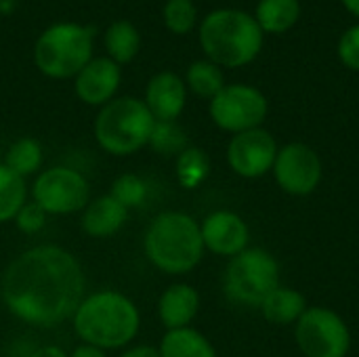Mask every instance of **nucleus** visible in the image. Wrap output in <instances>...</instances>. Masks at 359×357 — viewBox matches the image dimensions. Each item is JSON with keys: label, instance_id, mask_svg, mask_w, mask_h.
<instances>
[{"label": "nucleus", "instance_id": "f257e3e1", "mask_svg": "<svg viewBox=\"0 0 359 357\" xmlns=\"http://www.w3.org/2000/svg\"><path fill=\"white\" fill-rule=\"evenodd\" d=\"M84 295L82 263L59 244H38L19 252L0 276V301L6 311L38 330L72 320Z\"/></svg>", "mask_w": 359, "mask_h": 357}, {"label": "nucleus", "instance_id": "f03ea898", "mask_svg": "<svg viewBox=\"0 0 359 357\" xmlns=\"http://www.w3.org/2000/svg\"><path fill=\"white\" fill-rule=\"evenodd\" d=\"M72 330L80 343L103 351H122L135 343L141 332V309L124 292L103 288L84 295L72 316Z\"/></svg>", "mask_w": 359, "mask_h": 357}, {"label": "nucleus", "instance_id": "7ed1b4c3", "mask_svg": "<svg viewBox=\"0 0 359 357\" xmlns=\"http://www.w3.org/2000/svg\"><path fill=\"white\" fill-rule=\"evenodd\" d=\"M204 252L200 223L181 210L156 215L143 234V255L147 263L166 276H185L194 271Z\"/></svg>", "mask_w": 359, "mask_h": 357}, {"label": "nucleus", "instance_id": "20e7f679", "mask_svg": "<svg viewBox=\"0 0 359 357\" xmlns=\"http://www.w3.org/2000/svg\"><path fill=\"white\" fill-rule=\"evenodd\" d=\"M198 38L208 61L219 67L236 69L259 57L265 34L250 13L240 8H217L198 25Z\"/></svg>", "mask_w": 359, "mask_h": 357}, {"label": "nucleus", "instance_id": "39448f33", "mask_svg": "<svg viewBox=\"0 0 359 357\" xmlns=\"http://www.w3.org/2000/svg\"><path fill=\"white\" fill-rule=\"evenodd\" d=\"M156 118L139 97H116L99 107L93 122L95 143L114 158H128L149 145Z\"/></svg>", "mask_w": 359, "mask_h": 357}, {"label": "nucleus", "instance_id": "423d86ee", "mask_svg": "<svg viewBox=\"0 0 359 357\" xmlns=\"http://www.w3.org/2000/svg\"><path fill=\"white\" fill-rule=\"evenodd\" d=\"M97 29L78 21H57L42 29L34 44V65L50 80H74L95 57Z\"/></svg>", "mask_w": 359, "mask_h": 357}, {"label": "nucleus", "instance_id": "0eeeda50", "mask_svg": "<svg viewBox=\"0 0 359 357\" xmlns=\"http://www.w3.org/2000/svg\"><path fill=\"white\" fill-rule=\"evenodd\" d=\"M280 286V265L265 248H246L236 255L223 278L225 295L240 305L261 307L271 290Z\"/></svg>", "mask_w": 359, "mask_h": 357}, {"label": "nucleus", "instance_id": "6e6552de", "mask_svg": "<svg viewBox=\"0 0 359 357\" xmlns=\"http://www.w3.org/2000/svg\"><path fill=\"white\" fill-rule=\"evenodd\" d=\"M29 198L48 217L78 215L90 202V183L82 170L67 164L42 168L29 187Z\"/></svg>", "mask_w": 359, "mask_h": 357}, {"label": "nucleus", "instance_id": "1a4fd4ad", "mask_svg": "<svg viewBox=\"0 0 359 357\" xmlns=\"http://www.w3.org/2000/svg\"><path fill=\"white\" fill-rule=\"evenodd\" d=\"M267 112V97L250 84H225L208 103L210 120L231 135L261 128Z\"/></svg>", "mask_w": 359, "mask_h": 357}, {"label": "nucleus", "instance_id": "9d476101", "mask_svg": "<svg viewBox=\"0 0 359 357\" xmlns=\"http://www.w3.org/2000/svg\"><path fill=\"white\" fill-rule=\"evenodd\" d=\"M294 337L305 357H347L351 347L345 320L326 307H309L297 322Z\"/></svg>", "mask_w": 359, "mask_h": 357}, {"label": "nucleus", "instance_id": "9b49d317", "mask_svg": "<svg viewBox=\"0 0 359 357\" xmlns=\"http://www.w3.org/2000/svg\"><path fill=\"white\" fill-rule=\"evenodd\" d=\"M271 170L278 185L290 196H309L322 181V160L305 143H288L278 149Z\"/></svg>", "mask_w": 359, "mask_h": 357}, {"label": "nucleus", "instance_id": "f8f14e48", "mask_svg": "<svg viewBox=\"0 0 359 357\" xmlns=\"http://www.w3.org/2000/svg\"><path fill=\"white\" fill-rule=\"evenodd\" d=\"M278 143L265 128H252L231 137L227 145V162L238 177L259 179L273 168Z\"/></svg>", "mask_w": 359, "mask_h": 357}, {"label": "nucleus", "instance_id": "ddd939ff", "mask_svg": "<svg viewBox=\"0 0 359 357\" xmlns=\"http://www.w3.org/2000/svg\"><path fill=\"white\" fill-rule=\"evenodd\" d=\"M122 67L105 55L93 57L74 78L76 97L88 107H103L118 97Z\"/></svg>", "mask_w": 359, "mask_h": 357}, {"label": "nucleus", "instance_id": "4468645a", "mask_svg": "<svg viewBox=\"0 0 359 357\" xmlns=\"http://www.w3.org/2000/svg\"><path fill=\"white\" fill-rule=\"evenodd\" d=\"M204 248L217 257L233 259L248 248L250 229L246 221L231 210H215L200 223Z\"/></svg>", "mask_w": 359, "mask_h": 357}, {"label": "nucleus", "instance_id": "2eb2a0df", "mask_svg": "<svg viewBox=\"0 0 359 357\" xmlns=\"http://www.w3.org/2000/svg\"><path fill=\"white\" fill-rule=\"evenodd\" d=\"M143 103L147 105V109L158 122L179 120V116L187 105L185 80L170 69H162L154 74L145 84Z\"/></svg>", "mask_w": 359, "mask_h": 357}, {"label": "nucleus", "instance_id": "dca6fc26", "mask_svg": "<svg viewBox=\"0 0 359 357\" xmlns=\"http://www.w3.org/2000/svg\"><path fill=\"white\" fill-rule=\"evenodd\" d=\"M130 219V210L124 208L116 198L109 194L90 198L86 208L80 213V227L88 238L107 240L122 231Z\"/></svg>", "mask_w": 359, "mask_h": 357}, {"label": "nucleus", "instance_id": "f3484780", "mask_svg": "<svg viewBox=\"0 0 359 357\" xmlns=\"http://www.w3.org/2000/svg\"><path fill=\"white\" fill-rule=\"evenodd\" d=\"M200 311V292L185 282L170 284L158 299V320L166 330L191 326Z\"/></svg>", "mask_w": 359, "mask_h": 357}, {"label": "nucleus", "instance_id": "a211bd4d", "mask_svg": "<svg viewBox=\"0 0 359 357\" xmlns=\"http://www.w3.org/2000/svg\"><path fill=\"white\" fill-rule=\"evenodd\" d=\"M105 57L116 61L120 67L135 61L141 50V34L139 27L128 19H116L105 27L103 34Z\"/></svg>", "mask_w": 359, "mask_h": 357}, {"label": "nucleus", "instance_id": "6ab92c4d", "mask_svg": "<svg viewBox=\"0 0 359 357\" xmlns=\"http://www.w3.org/2000/svg\"><path fill=\"white\" fill-rule=\"evenodd\" d=\"M307 299L294 290V288H284L278 286L267 295V299L261 303V314L269 324L276 326H288L301 320V316L307 311Z\"/></svg>", "mask_w": 359, "mask_h": 357}, {"label": "nucleus", "instance_id": "aec40b11", "mask_svg": "<svg viewBox=\"0 0 359 357\" xmlns=\"http://www.w3.org/2000/svg\"><path fill=\"white\" fill-rule=\"evenodd\" d=\"M160 357H217V349L206 335L187 326L179 330H166L160 345Z\"/></svg>", "mask_w": 359, "mask_h": 357}, {"label": "nucleus", "instance_id": "412c9836", "mask_svg": "<svg viewBox=\"0 0 359 357\" xmlns=\"http://www.w3.org/2000/svg\"><path fill=\"white\" fill-rule=\"evenodd\" d=\"M263 34H284L292 29L301 17L299 0H259L252 15Z\"/></svg>", "mask_w": 359, "mask_h": 357}, {"label": "nucleus", "instance_id": "4be33fe9", "mask_svg": "<svg viewBox=\"0 0 359 357\" xmlns=\"http://www.w3.org/2000/svg\"><path fill=\"white\" fill-rule=\"evenodd\" d=\"M42 162H44V149H42L40 141L34 137L15 139L8 145L4 160H2V164L6 168H11L13 173H17L23 179L36 177L42 170Z\"/></svg>", "mask_w": 359, "mask_h": 357}, {"label": "nucleus", "instance_id": "5701e85b", "mask_svg": "<svg viewBox=\"0 0 359 357\" xmlns=\"http://www.w3.org/2000/svg\"><path fill=\"white\" fill-rule=\"evenodd\" d=\"M185 86L187 93H194L200 99H212L215 95L221 93V88L225 86V74L223 67H219L217 63L208 61V59H198L194 61L187 72H185Z\"/></svg>", "mask_w": 359, "mask_h": 357}, {"label": "nucleus", "instance_id": "b1692460", "mask_svg": "<svg viewBox=\"0 0 359 357\" xmlns=\"http://www.w3.org/2000/svg\"><path fill=\"white\" fill-rule=\"evenodd\" d=\"M27 179L19 177L0 162V225L15 221L17 213L27 202Z\"/></svg>", "mask_w": 359, "mask_h": 357}, {"label": "nucleus", "instance_id": "393cba45", "mask_svg": "<svg viewBox=\"0 0 359 357\" xmlns=\"http://www.w3.org/2000/svg\"><path fill=\"white\" fill-rule=\"evenodd\" d=\"M175 175L183 189H198L210 175V158L202 147L189 145L175 160Z\"/></svg>", "mask_w": 359, "mask_h": 357}, {"label": "nucleus", "instance_id": "a878e982", "mask_svg": "<svg viewBox=\"0 0 359 357\" xmlns=\"http://www.w3.org/2000/svg\"><path fill=\"white\" fill-rule=\"evenodd\" d=\"M109 196L116 198L124 208H128L133 213V210L145 206V202L149 198V183L137 173H124L114 179V183L109 187Z\"/></svg>", "mask_w": 359, "mask_h": 357}, {"label": "nucleus", "instance_id": "bb28decb", "mask_svg": "<svg viewBox=\"0 0 359 357\" xmlns=\"http://www.w3.org/2000/svg\"><path fill=\"white\" fill-rule=\"evenodd\" d=\"M156 154L160 156H179L183 149H187V133L185 128L172 120V122H158L156 120V126L151 130V137H149V145Z\"/></svg>", "mask_w": 359, "mask_h": 357}, {"label": "nucleus", "instance_id": "cd10ccee", "mask_svg": "<svg viewBox=\"0 0 359 357\" xmlns=\"http://www.w3.org/2000/svg\"><path fill=\"white\" fill-rule=\"evenodd\" d=\"M162 21L168 32L185 36L198 25V6L194 0H166L162 6Z\"/></svg>", "mask_w": 359, "mask_h": 357}, {"label": "nucleus", "instance_id": "c85d7f7f", "mask_svg": "<svg viewBox=\"0 0 359 357\" xmlns=\"http://www.w3.org/2000/svg\"><path fill=\"white\" fill-rule=\"evenodd\" d=\"M13 223L17 225V229H19L21 234H25V236H36V234H40V231L46 227L48 215H46L36 202L27 200V202L23 204V208L17 213V217H15Z\"/></svg>", "mask_w": 359, "mask_h": 357}, {"label": "nucleus", "instance_id": "c756f323", "mask_svg": "<svg viewBox=\"0 0 359 357\" xmlns=\"http://www.w3.org/2000/svg\"><path fill=\"white\" fill-rule=\"evenodd\" d=\"M337 55L345 67L359 72V23L343 32L337 44Z\"/></svg>", "mask_w": 359, "mask_h": 357}, {"label": "nucleus", "instance_id": "7c9ffc66", "mask_svg": "<svg viewBox=\"0 0 359 357\" xmlns=\"http://www.w3.org/2000/svg\"><path fill=\"white\" fill-rule=\"evenodd\" d=\"M116 357H160V353H158V347H151V345H130L122 349Z\"/></svg>", "mask_w": 359, "mask_h": 357}, {"label": "nucleus", "instance_id": "2f4dec72", "mask_svg": "<svg viewBox=\"0 0 359 357\" xmlns=\"http://www.w3.org/2000/svg\"><path fill=\"white\" fill-rule=\"evenodd\" d=\"M25 357H69L65 349H61L59 345H42L36 347L34 351H29Z\"/></svg>", "mask_w": 359, "mask_h": 357}, {"label": "nucleus", "instance_id": "473e14b6", "mask_svg": "<svg viewBox=\"0 0 359 357\" xmlns=\"http://www.w3.org/2000/svg\"><path fill=\"white\" fill-rule=\"evenodd\" d=\"M69 357H107V351L93 347V345H86V343H80L69 351Z\"/></svg>", "mask_w": 359, "mask_h": 357}, {"label": "nucleus", "instance_id": "72a5a7b5", "mask_svg": "<svg viewBox=\"0 0 359 357\" xmlns=\"http://www.w3.org/2000/svg\"><path fill=\"white\" fill-rule=\"evenodd\" d=\"M343 2V6L353 15V17H358L359 19V0H341Z\"/></svg>", "mask_w": 359, "mask_h": 357}]
</instances>
